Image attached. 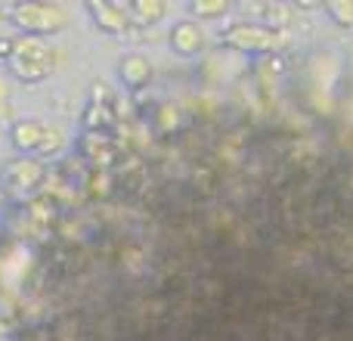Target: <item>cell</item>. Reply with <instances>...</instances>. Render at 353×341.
<instances>
[{"instance_id": "1", "label": "cell", "mask_w": 353, "mask_h": 341, "mask_svg": "<svg viewBox=\"0 0 353 341\" xmlns=\"http://www.w3.org/2000/svg\"><path fill=\"white\" fill-rule=\"evenodd\" d=\"M59 62H62L59 47H50V43H43L41 37H25V41H19L16 56H12V68H16V75L25 81L47 78Z\"/></svg>"}, {"instance_id": "2", "label": "cell", "mask_w": 353, "mask_h": 341, "mask_svg": "<svg viewBox=\"0 0 353 341\" xmlns=\"http://www.w3.org/2000/svg\"><path fill=\"white\" fill-rule=\"evenodd\" d=\"M65 6L59 3H22L12 10V19L31 35H53L65 25Z\"/></svg>"}, {"instance_id": "3", "label": "cell", "mask_w": 353, "mask_h": 341, "mask_svg": "<svg viewBox=\"0 0 353 341\" xmlns=\"http://www.w3.org/2000/svg\"><path fill=\"white\" fill-rule=\"evenodd\" d=\"M12 143L19 149H28V153H56L62 143V130L53 128V124L22 121L12 130Z\"/></svg>"}, {"instance_id": "4", "label": "cell", "mask_w": 353, "mask_h": 341, "mask_svg": "<svg viewBox=\"0 0 353 341\" xmlns=\"http://www.w3.org/2000/svg\"><path fill=\"white\" fill-rule=\"evenodd\" d=\"M171 43L180 53H199L205 47V31H201L199 22H180L171 31Z\"/></svg>"}, {"instance_id": "5", "label": "cell", "mask_w": 353, "mask_h": 341, "mask_svg": "<svg viewBox=\"0 0 353 341\" xmlns=\"http://www.w3.org/2000/svg\"><path fill=\"white\" fill-rule=\"evenodd\" d=\"M223 41L232 47H254V43H270V31L254 28V25H232L223 31Z\"/></svg>"}, {"instance_id": "6", "label": "cell", "mask_w": 353, "mask_h": 341, "mask_svg": "<svg viewBox=\"0 0 353 341\" xmlns=\"http://www.w3.org/2000/svg\"><path fill=\"white\" fill-rule=\"evenodd\" d=\"M121 75H124V84L140 87L152 78V66H149V59H143L140 53H130L121 59Z\"/></svg>"}, {"instance_id": "7", "label": "cell", "mask_w": 353, "mask_h": 341, "mask_svg": "<svg viewBox=\"0 0 353 341\" xmlns=\"http://www.w3.org/2000/svg\"><path fill=\"white\" fill-rule=\"evenodd\" d=\"M90 10V16L99 19V25H103L105 31H121L124 25H128V10H121V6H112V3H90L87 6Z\"/></svg>"}, {"instance_id": "8", "label": "cell", "mask_w": 353, "mask_h": 341, "mask_svg": "<svg viewBox=\"0 0 353 341\" xmlns=\"http://www.w3.org/2000/svg\"><path fill=\"white\" fill-rule=\"evenodd\" d=\"M165 10L168 6H161V3H143V6H130V16H137V19H143V25L146 22H152V19H159V16H165Z\"/></svg>"}, {"instance_id": "9", "label": "cell", "mask_w": 353, "mask_h": 341, "mask_svg": "<svg viewBox=\"0 0 353 341\" xmlns=\"http://www.w3.org/2000/svg\"><path fill=\"white\" fill-rule=\"evenodd\" d=\"M189 10H192L195 16H220V12H226L230 6H226V3H208V6L205 3H192Z\"/></svg>"}, {"instance_id": "10", "label": "cell", "mask_w": 353, "mask_h": 341, "mask_svg": "<svg viewBox=\"0 0 353 341\" xmlns=\"http://www.w3.org/2000/svg\"><path fill=\"white\" fill-rule=\"evenodd\" d=\"M6 115H10V106H6V87L0 84V124L6 121Z\"/></svg>"}]
</instances>
